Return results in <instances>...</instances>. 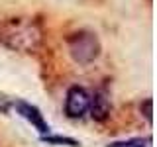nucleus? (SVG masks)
Here are the masks:
<instances>
[{"mask_svg":"<svg viewBox=\"0 0 157 147\" xmlns=\"http://www.w3.org/2000/svg\"><path fill=\"white\" fill-rule=\"evenodd\" d=\"M43 143H49V145H67V147H78L77 139H73V137H63V135H43L41 137Z\"/></svg>","mask_w":157,"mask_h":147,"instance_id":"0eeeda50","label":"nucleus"},{"mask_svg":"<svg viewBox=\"0 0 157 147\" xmlns=\"http://www.w3.org/2000/svg\"><path fill=\"white\" fill-rule=\"evenodd\" d=\"M14 108H16V112L24 120H28L29 124L36 127L39 134H49V124L45 122L43 114L39 112V108H36L33 104H29V102H24V100H16L14 102Z\"/></svg>","mask_w":157,"mask_h":147,"instance_id":"20e7f679","label":"nucleus"},{"mask_svg":"<svg viewBox=\"0 0 157 147\" xmlns=\"http://www.w3.org/2000/svg\"><path fill=\"white\" fill-rule=\"evenodd\" d=\"M0 41L20 53H33L41 45V29L29 20H12L0 29Z\"/></svg>","mask_w":157,"mask_h":147,"instance_id":"f257e3e1","label":"nucleus"},{"mask_svg":"<svg viewBox=\"0 0 157 147\" xmlns=\"http://www.w3.org/2000/svg\"><path fill=\"white\" fill-rule=\"evenodd\" d=\"M110 98L104 90H96L94 94L90 96V104H88V112H90V118L94 122H106L108 116H110Z\"/></svg>","mask_w":157,"mask_h":147,"instance_id":"39448f33","label":"nucleus"},{"mask_svg":"<svg viewBox=\"0 0 157 147\" xmlns=\"http://www.w3.org/2000/svg\"><path fill=\"white\" fill-rule=\"evenodd\" d=\"M140 108H141V112H144V118L151 124V122H153V100H151V98H145L144 104Z\"/></svg>","mask_w":157,"mask_h":147,"instance_id":"6e6552de","label":"nucleus"},{"mask_svg":"<svg viewBox=\"0 0 157 147\" xmlns=\"http://www.w3.org/2000/svg\"><path fill=\"white\" fill-rule=\"evenodd\" d=\"M108 147H153V139H151V135L132 137V139H126V141H114Z\"/></svg>","mask_w":157,"mask_h":147,"instance_id":"423d86ee","label":"nucleus"},{"mask_svg":"<svg viewBox=\"0 0 157 147\" xmlns=\"http://www.w3.org/2000/svg\"><path fill=\"white\" fill-rule=\"evenodd\" d=\"M67 47L73 61L78 65H90L100 55V41L92 32H77L67 39Z\"/></svg>","mask_w":157,"mask_h":147,"instance_id":"f03ea898","label":"nucleus"},{"mask_svg":"<svg viewBox=\"0 0 157 147\" xmlns=\"http://www.w3.org/2000/svg\"><path fill=\"white\" fill-rule=\"evenodd\" d=\"M0 112H6V110H4V108H2V106H0Z\"/></svg>","mask_w":157,"mask_h":147,"instance_id":"1a4fd4ad","label":"nucleus"},{"mask_svg":"<svg viewBox=\"0 0 157 147\" xmlns=\"http://www.w3.org/2000/svg\"><path fill=\"white\" fill-rule=\"evenodd\" d=\"M90 94L82 86H71L65 98V114L69 118H82L88 112Z\"/></svg>","mask_w":157,"mask_h":147,"instance_id":"7ed1b4c3","label":"nucleus"}]
</instances>
